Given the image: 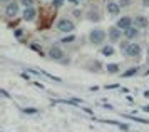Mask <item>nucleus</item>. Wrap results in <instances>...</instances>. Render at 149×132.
<instances>
[{
    "mask_svg": "<svg viewBox=\"0 0 149 132\" xmlns=\"http://www.w3.org/2000/svg\"><path fill=\"white\" fill-rule=\"evenodd\" d=\"M74 22L72 20H67V19H59L57 20V28L61 30L62 33H70L74 30Z\"/></svg>",
    "mask_w": 149,
    "mask_h": 132,
    "instance_id": "1",
    "label": "nucleus"
},
{
    "mask_svg": "<svg viewBox=\"0 0 149 132\" xmlns=\"http://www.w3.org/2000/svg\"><path fill=\"white\" fill-rule=\"evenodd\" d=\"M104 39H106V32L101 30V28H95V30H92V32L89 33V40H91L92 44H95V45L102 44Z\"/></svg>",
    "mask_w": 149,
    "mask_h": 132,
    "instance_id": "2",
    "label": "nucleus"
},
{
    "mask_svg": "<svg viewBox=\"0 0 149 132\" xmlns=\"http://www.w3.org/2000/svg\"><path fill=\"white\" fill-rule=\"evenodd\" d=\"M124 53H126L127 57H139V55H141V45H139V44H127Z\"/></svg>",
    "mask_w": 149,
    "mask_h": 132,
    "instance_id": "3",
    "label": "nucleus"
},
{
    "mask_svg": "<svg viewBox=\"0 0 149 132\" xmlns=\"http://www.w3.org/2000/svg\"><path fill=\"white\" fill-rule=\"evenodd\" d=\"M116 27L126 32L127 28H131V27H132V19H131V17H121V19L117 20V24H116Z\"/></svg>",
    "mask_w": 149,
    "mask_h": 132,
    "instance_id": "4",
    "label": "nucleus"
},
{
    "mask_svg": "<svg viewBox=\"0 0 149 132\" xmlns=\"http://www.w3.org/2000/svg\"><path fill=\"white\" fill-rule=\"evenodd\" d=\"M49 55L54 60H62L64 59V50H62V47H59V45H52L50 50H49Z\"/></svg>",
    "mask_w": 149,
    "mask_h": 132,
    "instance_id": "5",
    "label": "nucleus"
},
{
    "mask_svg": "<svg viewBox=\"0 0 149 132\" xmlns=\"http://www.w3.org/2000/svg\"><path fill=\"white\" fill-rule=\"evenodd\" d=\"M17 13H19V2H10L5 7V15L7 17H15Z\"/></svg>",
    "mask_w": 149,
    "mask_h": 132,
    "instance_id": "6",
    "label": "nucleus"
},
{
    "mask_svg": "<svg viewBox=\"0 0 149 132\" xmlns=\"http://www.w3.org/2000/svg\"><path fill=\"white\" fill-rule=\"evenodd\" d=\"M134 27H137V28H148L149 27L148 17H144V15H137V17L134 19Z\"/></svg>",
    "mask_w": 149,
    "mask_h": 132,
    "instance_id": "7",
    "label": "nucleus"
},
{
    "mask_svg": "<svg viewBox=\"0 0 149 132\" xmlns=\"http://www.w3.org/2000/svg\"><path fill=\"white\" fill-rule=\"evenodd\" d=\"M107 12L111 13V15H119L121 5H119L117 2H107Z\"/></svg>",
    "mask_w": 149,
    "mask_h": 132,
    "instance_id": "8",
    "label": "nucleus"
},
{
    "mask_svg": "<svg viewBox=\"0 0 149 132\" xmlns=\"http://www.w3.org/2000/svg\"><path fill=\"white\" fill-rule=\"evenodd\" d=\"M37 17V10H35L34 7H30V8H25V12H24V20H27V22H32L35 20Z\"/></svg>",
    "mask_w": 149,
    "mask_h": 132,
    "instance_id": "9",
    "label": "nucleus"
},
{
    "mask_svg": "<svg viewBox=\"0 0 149 132\" xmlns=\"http://www.w3.org/2000/svg\"><path fill=\"white\" fill-rule=\"evenodd\" d=\"M107 35H109V39L112 40V42H116V40L121 39V28H117V27H111L109 32H107Z\"/></svg>",
    "mask_w": 149,
    "mask_h": 132,
    "instance_id": "10",
    "label": "nucleus"
},
{
    "mask_svg": "<svg viewBox=\"0 0 149 132\" xmlns=\"http://www.w3.org/2000/svg\"><path fill=\"white\" fill-rule=\"evenodd\" d=\"M137 35H139V28H137V27H131V28H127V30L124 32V37H126V39H129V40L136 39Z\"/></svg>",
    "mask_w": 149,
    "mask_h": 132,
    "instance_id": "11",
    "label": "nucleus"
},
{
    "mask_svg": "<svg viewBox=\"0 0 149 132\" xmlns=\"http://www.w3.org/2000/svg\"><path fill=\"white\" fill-rule=\"evenodd\" d=\"M101 53H102V55H106V57H111V55L114 53V47H112V45H104L101 49Z\"/></svg>",
    "mask_w": 149,
    "mask_h": 132,
    "instance_id": "12",
    "label": "nucleus"
},
{
    "mask_svg": "<svg viewBox=\"0 0 149 132\" xmlns=\"http://www.w3.org/2000/svg\"><path fill=\"white\" fill-rule=\"evenodd\" d=\"M87 19L89 20H94V22H97V20H101V15H99V12L97 10H94V8H91L87 13Z\"/></svg>",
    "mask_w": 149,
    "mask_h": 132,
    "instance_id": "13",
    "label": "nucleus"
},
{
    "mask_svg": "<svg viewBox=\"0 0 149 132\" xmlns=\"http://www.w3.org/2000/svg\"><path fill=\"white\" fill-rule=\"evenodd\" d=\"M137 72H139V69H137V67H132V69H127L126 72L122 74V77H124V79H129V77H134Z\"/></svg>",
    "mask_w": 149,
    "mask_h": 132,
    "instance_id": "14",
    "label": "nucleus"
},
{
    "mask_svg": "<svg viewBox=\"0 0 149 132\" xmlns=\"http://www.w3.org/2000/svg\"><path fill=\"white\" fill-rule=\"evenodd\" d=\"M106 69H107L109 74H117L119 72V65H117V64H107Z\"/></svg>",
    "mask_w": 149,
    "mask_h": 132,
    "instance_id": "15",
    "label": "nucleus"
},
{
    "mask_svg": "<svg viewBox=\"0 0 149 132\" xmlns=\"http://www.w3.org/2000/svg\"><path fill=\"white\" fill-rule=\"evenodd\" d=\"M127 119H131V120H136V122H141V124H149V120H146V119H141V117H134V115H126Z\"/></svg>",
    "mask_w": 149,
    "mask_h": 132,
    "instance_id": "16",
    "label": "nucleus"
},
{
    "mask_svg": "<svg viewBox=\"0 0 149 132\" xmlns=\"http://www.w3.org/2000/svg\"><path fill=\"white\" fill-rule=\"evenodd\" d=\"M39 112V109H35V107H25L24 109V114H37Z\"/></svg>",
    "mask_w": 149,
    "mask_h": 132,
    "instance_id": "17",
    "label": "nucleus"
},
{
    "mask_svg": "<svg viewBox=\"0 0 149 132\" xmlns=\"http://www.w3.org/2000/svg\"><path fill=\"white\" fill-rule=\"evenodd\" d=\"M22 5H25V8H30V7H34V0H20Z\"/></svg>",
    "mask_w": 149,
    "mask_h": 132,
    "instance_id": "18",
    "label": "nucleus"
},
{
    "mask_svg": "<svg viewBox=\"0 0 149 132\" xmlns=\"http://www.w3.org/2000/svg\"><path fill=\"white\" fill-rule=\"evenodd\" d=\"M30 49H32L34 52L40 53V55H44V52H42V47H39V45H37V44H32V45H30Z\"/></svg>",
    "mask_w": 149,
    "mask_h": 132,
    "instance_id": "19",
    "label": "nucleus"
},
{
    "mask_svg": "<svg viewBox=\"0 0 149 132\" xmlns=\"http://www.w3.org/2000/svg\"><path fill=\"white\" fill-rule=\"evenodd\" d=\"M64 2H65V0H54V2H52V7H54V8H59V7L64 5Z\"/></svg>",
    "mask_w": 149,
    "mask_h": 132,
    "instance_id": "20",
    "label": "nucleus"
},
{
    "mask_svg": "<svg viewBox=\"0 0 149 132\" xmlns=\"http://www.w3.org/2000/svg\"><path fill=\"white\" fill-rule=\"evenodd\" d=\"M117 3L121 5V8H124V7H129V3H131V0H119Z\"/></svg>",
    "mask_w": 149,
    "mask_h": 132,
    "instance_id": "21",
    "label": "nucleus"
},
{
    "mask_svg": "<svg viewBox=\"0 0 149 132\" xmlns=\"http://www.w3.org/2000/svg\"><path fill=\"white\" fill-rule=\"evenodd\" d=\"M14 35L17 37V39H22V35H24V30H22V28H17V30L14 32Z\"/></svg>",
    "mask_w": 149,
    "mask_h": 132,
    "instance_id": "22",
    "label": "nucleus"
},
{
    "mask_svg": "<svg viewBox=\"0 0 149 132\" xmlns=\"http://www.w3.org/2000/svg\"><path fill=\"white\" fill-rule=\"evenodd\" d=\"M74 39H75L74 35H69V37H64V39H62V42H64V44H65V42H72Z\"/></svg>",
    "mask_w": 149,
    "mask_h": 132,
    "instance_id": "23",
    "label": "nucleus"
},
{
    "mask_svg": "<svg viewBox=\"0 0 149 132\" xmlns=\"http://www.w3.org/2000/svg\"><path fill=\"white\" fill-rule=\"evenodd\" d=\"M119 87V84H109V85H106V89L107 90H112V89H117Z\"/></svg>",
    "mask_w": 149,
    "mask_h": 132,
    "instance_id": "24",
    "label": "nucleus"
},
{
    "mask_svg": "<svg viewBox=\"0 0 149 132\" xmlns=\"http://www.w3.org/2000/svg\"><path fill=\"white\" fill-rule=\"evenodd\" d=\"M142 5L148 8V7H149V0H142Z\"/></svg>",
    "mask_w": 149,
    "mask_h": 132,
    "instance_id": "25",
    "label": "nucleus"
},
{
    "mask_svg": "<svg viewBox=\"0 0 149 132\" xmlns=\"http://www.w3.org/2000/svg\"><path fill=\"white\" fill-rule=\"evenodd\" d=\"M0 94H2V95H3V97H8V94L5 92V90H3V89H2V90H0Z\"/></svg>",
    "mask_w": 149,
    "mask_h": 132,
    "instance_id": "26",
    "label": "nucleus"
},
{
    "mask_svg": "<svg viewBox=\"0 0 149 132\" xmlns=\"http://www.w3.org/2000/svg\"><path fill=\"white\" fill-rule=\"evenodd\" d=\"M142 110H144V112H148V114H149V106H144V107H142Z\"/></svg>",
    "mask_w": 149,
    "mask_h": 132,
    "instance_id": "27",
    "label": "nucleus"
},
{
    "mask_svg": "<svg viewBox=\"0 0 149 132\" xmlns=\"http://www.w3.org/2000/svg\"><path fill=\"white\" fill-rule=\"evenodd\" d=\"M67 2H70V3H74V5H77V2H79V0H67Z\"/></svg>",
    "mask_w": 149,
    "mask_h": 132,
    "instance_id": "28",
    "label": "nucleus"
}]
</instances>
